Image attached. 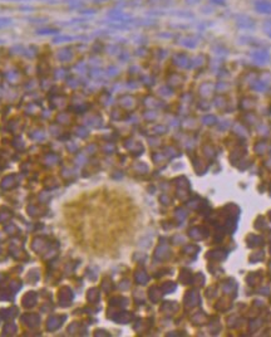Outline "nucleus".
Segmentation results:
<instances>
[{
	"instance_id": "f257e3e1",
	"label": "nucleus",
	"mask_w": 271,
	"mask_h": 337,
	"mask_svg": "<svg viewBox=\"0 0 271 337\" xmlns=\"http://www.w3.org/2000/svg\"><path fill=\"white\" fill-rule=\"evenodd\" d=\"M262 258H264V252H257V253H255V254H252L251 260L252 262H260Z\"/></svg>"
},
{
	"instance_id": "f03ea898",
	"label": "nucleus",
	"mask_w": 271,
	"mask_h": 337,
	"mask_svg": "<svg viewBox=\"0 0 271 337\" xmlns=\"http://www.w3.org/2000/svg\"><path fill=\"white\" fill-rule=\"evenodd\" d=\"M269 217H270V219H271V212H270V213H269Z\"/></svg>"
}]
</instances>
